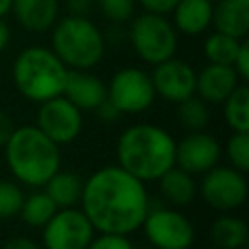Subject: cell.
<instances>
[{"label": "cell", "mask_w": 249, "mask_h": 249, "mask_svg": "<svg viewBox=\"0 0 249 249\" xmlns=\"http://www.w3.org/2000/svg\"><path fill=\"white\" fill-rule=\"evenodd\" d=\"M80 204L95 231L128 235L142 226L150 198L140 179L121 165H105L84 181Z\"/></svg>", "instance_id": "obj_1"}, {"label": "cell", "mask_w": 249, "mask_h": 249, "mask_svg": "<svg viewBox=\"0 0 249 249\" xmlns=\"http://www.w3.org/2000/svg\"><path fill=\"white\" fill-rule=\"evenodd\" d=\"M117 161L142 183L158 181L175 165V140L158 124H132L117 140Z\"/></svg>", "instance_id": "obj_2"}, {"label": "cell", "mask_w": 249, "mask_h": 249, "mask_svg": "<svg viewBox=\"0 0 249 249\" xmlns=\"http://www.w3.org/2000/svg\"><path fill=\"white\" fill-rule=\"evenodd\" d=\"M2 148L10 173L27 187H43L60 169V146L35 124L16 126Z\"/></svg>", "instance_id": "obj_3"}, {"label": "cell", "mask_w": 249, "mask_h": 249, "mask_svg": "<svg viewBox=\"0 0 249 249\" xmlns=\"http://www.w3.org/2000/svg\"><path fill=\"white\" fill-rule=\"evenodd\" d=\"M68 68L49 47L31 45L19 51L12 66L16 89L33 103L62 95Z\"/></svg>", "instance_id": "obj_4"}, {"label": "cell", "mask_w": 249, "mask_h": 249, "mask_svg": "<svg viewBox=\"0 0 249 249\" xmlns=\"http://www.w3.org/2000/svg\"><path fill=\"white\" fill-rule=\"evenodd\" d=\"M51 49L68 70H91L105 54V35L88 16H64L51 27Z\"/></svg>", "instance_id": "obj_5"}, {"label": "cell", "mask_w": 249, "mask_h": 249, "mask_svg": "<svg viewBox=\"0 0 249 249\" xmlns=\"http://www.w3.org/2000/svg\"><path fill=\"white\" fill-rule=\"evenodd\" d=\"M128 41L132 51L146 64H160L177 53V29L173 23L160 14L142 12L130 18Z\"/></svg>", "instance_id": "obj_6"}, {"label": "cell", "mask_w": 249, "mask_h": 249, "mask_svg": "<svg viewBox=\"0 0 249 249\" xmlns=\"http://www.w3.org/2000/svg\"><path fill=\"white\" fill-rule=\"evenodd\" d=\"M107 99L119 109L121 115H136L150 109L156 99L150 74L134 66L117 70L107 86Z\"/></svg>", "instance_id": "obj_7"}, {"label": "cell", "mask_w": 249, "mask_h": 249, "mask_svg": "<svg viewBox=\"0 0 249 249\" xmlns=\"http://www.w3.org/2000/svg\"><path fill=\"white\" fill-rule=\"evenodd\" d=\"M202 200L220 212H231L247 200V179L245 173L231 165H214L202 173L200 181Z\"/></svg>", "instance_id": "obj_8"}, {"label": "cell", "mask_w": 249, "mask_h": 249, "mask_svg": "<svg viewBox=\"0 0 249 249\" xmlns=\"http://www.w3.org/2000/svg\"><path fill=\"white\" fill-rule=\"evenodd\" d=\"M140 228L156 249H189L195 243L191 220L173 208H148Z\"/></svg>", "instance_id": "obj_9"}, {"label": "cell", "mask_w": 249, "mask_h": 249, "mask_svg": "<svg viewBox=\"0 0 249 249\" xmlns=\"http://www.w3.org/2000/svg\"><path fill=\"white\" fill-rule=\"evenodd\" d=\"M95 230L82 208H58L43 226L45 249H86Z\"/></svg>", "instance_id": "obj_10"}, {"label": "cell", "mask_w": 249, "mask_h": 249, "mask_svg": "<svg viewBox=\"0 0 249 249\" xmlns=\"http://www.w3.org/2000/svg\"><path fill=\"white\" fill-rule=\"evenodd\" d=\"M35 126L54 144L64 146L74 142L82 132V111L64 95H56L39 103Z\"/></svg>", "instance_id": "obj_11"}, {"label": "cell", "mask_w": 249, "mask_h": 249, "mask_svg": "<svg viewBox=\"0 0 249 249\" xmlns=\"http://www.w3.org/2000/svg\"><path fill=\"white\" fill-rule=\"evenodd\" d=\"M222 148L218 140L204 132H189L179 142H175V165L191 175H202L214 165H218Z\"/></svg>", "instance_id": "obj_12"}, {"label": "cell", "mask_w": 249, "mask_h": 249, "mask_svg": "<svg viewBox=\"0 0 249 249\" xmlns=\"http://www.w3.org/2000/svg\"><path fill=\"white\" fill-rule=\"evenodd\" d=\"M150 78H152L156 95L169 103H179V101L195 95L196 72L193 70L191 64H187L185 60H179L175 56H171L160 64H154Z\"/></svg>", "instance_id": "obj_13"}, {"label": "cell", "mask_w": 249, "mask_h": 249, "mask_svg": "<svg viewBox=\"0 0 249 249\" xmlns=\"http://www.w3.org/2000/svg\"><path fill=\"white\" fill-rule=\"evenodd\" d=\"M62 95L80 111H95L107 99V86L89 70H68Z\"/></svg>", "instance_id": "obj_14"}, {"label": "cell", "mask_w": 249, "mask_h": 249, "mask_svg": "<svg viewBox=\"0 0 249 249\" xmlns=\"http://www.w3.org/2000/svg\"><path fill=\"white\" fill-rule=\"evenodd\" d=\"M241 84L233 66L208 62L200 72H196L195 95L206 103H222L235 88Z\"/></svg>", "instance_id": "obj_15"}, {"label": "cell", "mask_w": 249, "mask_h": 249, "mask_svg": "<svg viewBox=\"0 0 249 249\" xmlns=\"http://www.w3.org/2000/svg\"><path fill=\"white\" fill-rule=\"evenodd\" d=\"M16 21L29 33H45L56 23L60 16L58 0H12Z\"/></svg>", "instance_id": "obj_16"}, {"label": "cell", "mask_w": 249, "mask_h": 249, "mask_svg": "<svg viewBox=\"0 0 249 249\" xmlns=\"http://www.w3.org/2000/svg\"><path fill=\"white\" fill-rule=\"evenodd\" d=\"M212 27L230 37L245 39L249 33V0H216Z\"/></svg>", "instance_id": "obj_17"}, {"label": "cell", "mask_w": 249, "mask_h": 249, "mask_svg": "<svg viewBox=\"0 0 249 249\" xmlns=\"http://www.w3.org/2000/svg\"><path fill=\"white\" fill-rule=\"evenodd\" d=\"M212 8L210 0H179L171 10L173 27L183 35H200L212 25Z\"/></svg>", "instance_id": "obj_18"}, {"label": "cell", "mask_w": 249, "mask_h": 249, "mask_svg": "<svg viewBox=\"0 0 249 249\" xmlns=\"http://www.w3.org/2000/svg\"><path fill=\"white\" fill-rule=\"evenodd\" d=\"M158 181H160L161 196L167 202H171L173 206H187L193 202V198L196 195V183H195L193 175L183 171L177 165L167 169Z\"/></svg>", "instance_id": "obj_19"}, {"label": "cell", "mask_w": 249, "mask_h": 249, "mask_svg": "<svg viewBox=\"0 0 249 249\" xmlns=\"http://www.w3.org/2000/svg\"><path fill=\"white\" fill-rule=\"evenodd\" d=\"M210 239L220 249H243L249 239V228L241 218L224 214L212 222Z\"/></svg>", "instance_id": "obj_20"}, {"label": "cell", "mask_w": 249, "mask_h": 249, "mask_svg": "<svg viewBox=\"0 0 249 249\" xmlns=\"http://www.w3.org/2000/svg\"><path fill=\"white\" fill-rule=\"evenodd\" d=\"M43 187L51 200L56 204V208H72L80 202L84 181L72 171L58 169Z\"/></svg>", "instance_id": "obj_21"}, {"label": "cell", "mask_w": 249, "mask_h": 249, "mask_svg": "<svg viewBox=\"0 0 249 249\" xmlns=\"http://www.w3.org/2000/svg\"><path fill=\"white\" fill-rule=\"evenodd\" d=\"M224 103V119L231 132H249V88L245 82L237 84V88L222 101Z\"/></svg>", "instance_id": "obj_22"}, {"label": "cell", "mask_w": 249, "mask_h": 249, "mask_svg": "<svg viewBox=\"0 0 249 249\" xmlns=\"http://www.w3.org/2000/svg\"><path fill=\"white\" fill-rule=\"evenodd\" d=\"M56 210L58 208L51 200V196L45 191H37V193H31L29 196H23V202H21V208H19V216L27 226L43 228Z\"/></svg>", "instance_id": "obj_23"}, {"label": "cell", "mask_w": 249, "mask_h": 249, "mask_svg": "<svg viewBox=\"0 0 249 249\" xmlns=\"http://www.w3.org/2000/svg\"><path fill=\"white\" fill-rule=\"evenodd\" d=\"M243 39H235V37H230L226 33H220V31H214L210 33L206 39H204V45H202V53L206 56L208 62H214V64H233L235 60V54L239 51V45H241Z\"/></svg>", "instance_id": "obj_24"}, {"label": "cell", "mask_w": 249, "mask_h": 249, "mask_svg": "<svg viewBox=\"0 0 249 249\" xmlns=\"http://www.w3.org/2000/svg\"><path fill=\"white\" fill-rule=\"evenodd\" d=\"M177 121L189 132L204 130L210 123L208 103L202 101L198 95H191V97L179 101L177 103Z\"/></svg>", "instance_id": "obj_25"}, {"label": "cell", "mask_w": 249, "mask_h": 249, "mask_svg": "<svg viewBox=\"0 0 249 249\" xmlns=\"http://www.w3.org/2000/svg\"><path fill=\"white\" fill-rule=\"evenodd\" d=\"M226 158L233 169L249 171V132H231L226 142Z\"/></svg>", "instance_id": "obj_26"}, {"label": "cell", "mask_w": 249, "mask_h": 249, "mask_svg": "<svg viewBox=\"0 0 249 249\" xmlns=\"http://www.w3.org/2000/svg\"><path fill=\"white\" fill-rule=\"evenodd\" d=\"M93 6L107 21L124 23L130 21V18L134 16L136 0H93Z\"/></svg>", "instance_id": "obj_27"}, {"label": "cell", "mask_w": 249, "mask_h": 249, "mask_svg": "<svg viewBox=\"0 0 249 249\" xmlns=\"http://www.w3.org/2000/svg\"><path fill=\"white\" fill-rule=\"evenodd\" d=\"M23 193L18 183L0 179V220H10L19 214Z\"/></svg>", "instance_id": "obj_28"}, {"label": "cell", "mask_w": 249, "mask_h": 249, "mask_svg": "<svg viewBox=\"0 0 249 249\" xmlns=\"http://www.w3.org/2000/svg\"><path fill=\"white\" fill-rule=\"evenodd\" d=\"M86 249H134L128 235L121 233H99L93 235Z\"/></svg>", "instance_id": "obj_29"}, {"label": "cell", "mask_w": 249, "mask_h": 249, "mask_svg": "<svg viewBox=\"0 0 249 249\" xmlns=\"http://www.w3.org/2000/svg\"><path fill=\"white\" fill-rule=\"evenodd\" d=\"M233 70L235 74L239 76L241 82H247L249 80V41L243 39L241 45H239V51L235 54V60H233Z\"/></svg>", "instance_id": "obj_30"}, {"label": "cell", "mask_w": 249, "mask_h": 249, "mask_svg": "<svg viewBox=\"0 0 249 249\" xmlns=\"http://www.w3.org/2000/svg\"><path fill=\"white\" fill-rule=\"evenodd\" d=\"M144 12L150 14H160V16H167L171 14V10L175 8V4L179 0H136Z\"/></svg>", "instance_id": "obj_31"}, {"label": "cell", "mask_w": 249, "mask_h": 249, "mask_svg": "<svg viewBox=\"0 0 249 249\" xmlns=\"http://www.w3.org/2000/svg\"><path fill=\"white\" fill-rule=\"evenodd\" d=\"M66 10L70 16H88L93 10V0H66Z\"/></svg>", "instance_id": "obj_32"}, {"label": "cell", "mask_w": 249, "mask_h": 249, "mask_svg": "<svg viewBox=\"0 0 249 249\" xmlns=\"http://www.w3.org/2000/svg\"><path fill=\"white\" fill-rule=\"evenodd\" d=\"M2 249H41V247L29 237H12L2 245Z\"/></svg>", "instance_id": "obj_33"}, {"label": "cell", "mask_w": 249, "mask_h": 249, "mask_svg": "<svg viewBox=\"0 0 249 249\" xmlns=\"http://www.w3.org/2000/svg\"><path fill=\"white\" fill-rule=\"evenodd\" d=\"M14 123H12V119L6 115V113H2L0 111V148L8 142V138H10V134L14 132Z\"/></svg>", "instance_id": "obj_34"}, {"label": "cell", "mask_w": 249, "mask_h": 249, "mask_svg": "<svg viewBox=\"0 0 249 249\" xmlns=\"http://www.w3.org/2000/svg\"><path fill=\"white\" fill-rule=\"evenodd\" d=\"M95 111H97V115H99L103 121H115V119H119V115H121L119 109H117L109 99H105Z\"/></svg>", "instance_id": "obj_35"}, {"label": "cell", "mask_w": 249, "mask_h": 249, "mask_svg": "<svg viewBox=\"0 0 249 249\" xmlns=\"http://www.w3.org/2000/svg\"><path fill=\"white\" fill-rule=\"evenodd\" d=\"M10 39H12V31L4 21V18H0V53L6 51V47L10 45Z\"/></svg>", "instance_id": "obj_36"}, {"label": "cell", "mask_w": 249, "mask_h": 249, "mask_svg": "<svg viewBox=\"0 0 249 249\" xmlns=\"http://www.w3.org/2000/svg\"><path fill=\"white\" fill-rule=\"evenodd\" d=\"M10 10H12V0H0V18L10 14Z\"/></svg>", "instance_id": "obj_37"}, {"label": "cell", "mask_w": 249, "mask_h": 249, "mask_svg": "<svg viewBox=\"0 0 249 249\" xmlns=\"http://www.w3.org/2000/svg\"><path fill=\"white\" fill-rule=\"evenodd\" d=\"M206 249H220V247H214V245H212V247H206Z\"/></svg>", "instance_id": "obj_38"}, {"label": "cell", "mask_w": 249, "mask_h": 249, "mask_svg": "<svg viewBox=\"0 0 249 249\" xmlns=\"http://www.w3.org/2000/svg\"><path fill=\"white\" fill-rule=\"evenodd\" d=\"M0 78H2V68H0Z\"/></svg>", "instance_id": "obj_39"}, {"label": "cell", "mask_w": 249, "mask_h": 249, "mask_svg": "<svg viewBox=\"0 0 249 249\" xmlns=\"http://www.w3.org/2000/svg\"><path fill=\"white\" fill-rule=\"evenodd\" d=\"M210 2H216V0H210Z\"/></svg>", "instance_id": "obj_40"}]
</instances>
